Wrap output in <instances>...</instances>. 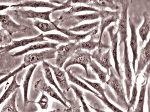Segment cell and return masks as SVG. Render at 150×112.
Masks as SVG:
<instances>
[{"label": "cell", "mask_w": 150, "mask_h": 112, "mask_svg": "<svg viewBox=\"0 0 150 112\" xmlns=\"http://www.w3.org/2000/svg\"><path fill=\"white\" fill-rule=\"evenodd\" d=\"M18 93L17 90L12 94L0 112H18L16 105V101Z\"/></svg>", "instance_id": "cell-30"}, {"label": "cell", "mask_w": 150, "mask_h": 112, "mask_svg": "<svg viewBox=\"0 0 150 112\" xmlns=\"http://www.w3.org/2000/svg\"><path fill=\"white\" fill-rule=\"evenodd\" d=\"M47 112H56V110H54L52 111H49Z\"/></svg>", "instance_id": "cell-51"}, {"label": "cell", "mask_w": 150, "mask_h": 112, "mask_svg": "<svg viewBox=\"0 0 150 112\" xmlns=\"http://www.w3.org/2000/svg\"><path fill=\"white\" fill-rule=\"evenodd\" d=\"M67 102L69 104L70 106L68 108H65L64 110L65 112H81V106H80L79 100L78 99L73 98L68 99Z\"/></svg>", "instance_id": "cell-37"}, {"label": "cell", "mask_w": 150, "mask_h": 112, "mask_svg": "<svg viewBox=\"0 0 150 112\" xmlns=\"http://www.w3.org/2000/svg\"><path fill=\"white\" fill-rule=\"evenodd\" d=\"M89 106L91 108L93 109V110H94L96 112H109L105 111L103 110H101V109H99L93 107V106H91V105H89Z\"/></svg>", "instance_id": "cell-47"}, {"label": "cell", "mask_w": 150, "mask_h": 112, "mask_svg": "<svg viewBox=\"0 0 150 112\" xmlns=\"http://www.w3.org/2000/svg\"><path fill=\"white\" fill-rule=\"evenodd\" d=\"M91 55V54L89 52L84 51L82 49H77L73 55L64 64L63 66L64 70L71 65H80L83 67L86 76H89L88 67L90 61L92 59Z\"/></svg>", "instance_id": "cell-2"}, {"label": "cell", "mask_w": 150, "mask_h": 112, "mask_svg": "<svg viewBox=\"0 0 150 112\" xmlns=\"http://www.w3.org/2000/svg\"><path fill=\"white\" fill-rule=\"evenodd\" d=\"M92 1H87V0H78V1H72V4H83L88 5Z\"/></svg>", "instance_id": "cell-45"}, {"label": "cell", "mask_w": 150, "mask_h": 112, "mask_svg": "<svg viewBox=\"0 0 150 112\" xmlns=\"http://www.w3.org/2000/svg\"><path fill=\"white\" fill-rule=\"evenodd\" d=\"M5 49V46L0 47V52H2Z\"/></svg>", "instance_id": "cell-49"}, {"label": "cell", "mask_w": 150, "mask_h": 112, "mask_svg": "<svg viewBox=\"0 0 150 112\" xmlns=\"http://www.w3.org/2000/svg\"><path fill=\"white\" fill-rule=\"evenodd\" d=\"M91 7L98 8L101 10H105L106 8H109L112 10H120V7L117 4H115L113 1L111 0H95L87 5Z\"/></svg>", "instance_id": "cell-23"}, {"label": "cell", "mask_w": 150, "mask_h": 112, "mask_svg": "<svg viewBox=\"0 0 150 112\" xmlns=\"http://www.w3.org/2000/svg\"><path fill=\"white\" fill-rule=\"evenodd\" d=\"M59 44L57 43L44 42L35 43V44L30 45L26 48L23 49L21 51L16 52L12 55V57H19L26 54L29 52L34 50H40V49H57V46Z\"/></svg>", "instance_id": "cell-17"}, {"label": "cell", "mask_w": 150, "mask_h": 112, "mask_svg": "<svg viewBox=\"0 0 150 112\" xmlns=\"http://www.w3.org/2000/svg\"><path fill=\"white\" fill-rule=\"evenodd\" d=\"M71 89H73L74 92L77 99L81 102L82 105L83 112H90L91 111L89 110V107L86 103L85 100L84 99L83 94L82 90H80L78 88H77L75 85L73 84L70 85Z\"/></svg>", "instance_id": "cell-35"}, {"label": "cell", "mask_w": 150, "mask_h": 112, "mask_svg": "<svg viewBox=\"0 0 150 112\" xmlns=\"http://www.w3.org/2000/svg\"><path fill=\"white\" fill-rule=\"evenodd\" d=\"M12 41L11 36L3 29H0V47L7 46Z\"/></svg>", "instance_id": "cell-39"}, {"label": "cell", "mask_w": 150, "mask_h": 112, "mask_svg": "<svg viewBox=\"0 0 150 112\" xmlns=\"http://www.w3.org/2000/svg\"><path fill=\"white\" fill-rule=\"evenodd\" d=\"M13 12L15 13L17 15L23 19H39L44 20L51 22L50 15L52 13H53L52 9L51 10L45 12H37L33 10H25L23 9H21L14 10Z\"/></svg>", "instance_id": "cell-11"}, {"label": "cell", "mask_w": 150, "mask_h": 112, "mask_svg": "<svg viewBox=\"0 0 150 112\" xmlns=\"http://www.w3.org/2000/svg\"><path fill=\"white\" fill-rule=\"evenodd\" d=\"M11 8L30 7L33 8H46L52 9L56 8L58 6L50 2L42 1H22L21 3L11 5Z\"/></svg>", "instance_id": "cell-19"}, {"label": "cell", "mask_w": 150, "mask_h": 112, "mask_svg": "<svg viewBox=\"0 0 150 112\" xmlns=\"http://www.w3.org/2000/svg\"><path fill=\"white\" fill-rule=\"evenodd\" d=\"M49 98L45 93H42L41 98L39 101L37 102V104L39 105L42 110H47L49 106Z\"/></svg>", "instance_id": "cell-42"}, {"label": "cell", "mask_w": 150, "mask_h": 112, "mask_svg": "<svg viewBox=\"0 0 150 112\" xmlns=\"http://www.w3.org/2000/svg\"><path fill=\"white\" fill-rule=\"evenodd\" d=\"M42 64L44 73H45V76L47 80L51 85L54 87L56 89L57 91L59 93L61 98L65 102H67L68 99L67 98L65 94L63 92L62 90L56 84L55 81H54L51 69L48 66V62H45V61H43Z\"/></svg>", "instance_id": "cell-22"}, {"label": "cell", "mask_w": 150, "mask_h": 112, "mask_svg": "<svg viewBox=\"0 0 150 112\" xmlns=\"http://www.w3.org/2000/svg\"><path fill=\"white\" fill-rule=\"evenodd\" d=\"M92 112L91 111V112Z\"/></svg>", "instance_id": "cell-52"}, {"label": "cell", "mask_w": 150, "mask_h": 112, "mask_svg": "<svg viewBox=\"0 0 150 112\" xmlns=\"http://www.w3.org/2000/svg\"><path fill=\"white\" fill-rule=\"evenodd\" d=\"M99 14L101 21L100 22V26L99 27L100 34L99 35V42L101 43L102 38L104 30L112 22H116L120 18L121 10H120L116 11H109L105 10H99Z\"/></svg>", "instance_id": "cell-4"}, {"label": "cell", "mask_w": 150, "mask_h": 112, "mask_svg": "<svg viewBox=\"0 0 150 112\" xmlns=\"http://www.w3.org/2000/svg\"><path fill=\"white\" fill-rule=\"evenodd\" d=\"M47 41L44 37V34H41L37 37L29 38H26L18 41H13L11 44L5 46V49L3 52H9L17 48L25 46L31 43L38 42H45Z\"/></svg>", "instance_id": "cell-16"}, {"label": "cell", "mask_w": 150, "mask_h": 112, "mask_svg": "<svg viewBox=\"0 0 150 112\" xmlns=\"http://www.w3.org/2000/svg\"><path fill=\"white\" fill-rule=\"evenodd\" d=\"M77 45L76 43L70 42L61 45L56 49L55 64L57 67L61 69L67 60L70 58L77 50Z\"/></svg>", "instance_id": "cell-6"}, {"label": "cell", "mask_w": 150, "mask_h": 112, "mask_svg": "<svg viewBox=\"0 0 150 112\" xmlns=\"http://www.w3.org/2000/svg\"><path fill=\"white\" fill-rule=\"evenodd\" d=\"M89 65L92 68V71L98 76L100 81L103 83H105L107 82L108 73L102 70L93 60H91Z\"/></svg>", "instance_id": "cell-32"}, {"label": "cell", "mask_w": 150, "mask_h": 112, "mask_svg": "<svg viewBox=\"0 0 150 112\" xmlns=\"http://www.w3.org/2000/svg\"><path fill=\"white\" fill-rule=\"evenodd\" d=\"M77 76L80 78V79L82 80L84 82L86 83L89 85L91 87L93 88L94 89L96 90L98 93L104 99H107L105 93L106 90L103 88L102 86H101V84L98 83L93 82L89 80L85 79L82 76L80 75H77Z\"/></svg>", "instance_id": "cell-34"}, {"label": "cell", "mask_w": 150, "mask_h": 112, "mask_svg": "<svg viewBox=\"0 0 150 112\" xmlns=\"http://www.w3.org/2000/svg\"><path fill=\"white\" fill-rule=\"evenodd\" d=\"M102 49L98 48L94 50L91 54V57L106 70L107 73L109 76L110 69L113 68L111 62L110 50L109 49L106 52L104 53Z\"/></svg>", "instance_id": "cell-12"}, {"label": "cell", "mask_w": 150, "mask_h": 112, "mask_svg": "<svg viewBox=\"0 0 150 112\" xmlns=\"http://www.w3.org/2000/svg\"><path fill=\"white\" fill-rule=\"evenodd\" d=\"M100 18V14L99 13L94 12L93 13H91V14L73 15L70 18L75 20L77 23L79 24L85 21L98 19Z\"/></svg>", "instance_id": "cell-33"}, {"label": "cell", "mask_w": 150, "mask_h": 112, "mask_svg": "<svg viewBox=\"0 0 150 112\" xmlns=\"http://www.w3.org/2000/svg\"><path fill=\"white\" fill-rule=\"evenodd\" d=\"M115 28V25L108 27L107 29L108 34L110 38L112 45L110 48V51L112 52V58L114 61L115 71L117 74L118 77L122 80L123 77L122 76L120 71V63H119L117 58V49L118 46V30H117L116 33H114Z\"/></svg>", "instance_id": "cell-9"}, {"label": "cell", "mask_w": 150, "mask_h": 112, "mask_svg": "<svg viewBox=\"0 0 150 112\" xmlns=\"http://www.w3.org/2000/svg\"><path fill=\"white\" fill-rule=\"evenodd\" d=\"M45 38L57 41L59 44L68 43L70 42V40L68 37L65 36L60 34H48L44 35Z\"/></svg>", "instance_id": "cell-38"}, {"label": "cell", "mask_w": 150, "mask_h": 112, "mask_svg": "<svg viewBox=\"0 0 150 112\" xmlns=\"http://www.w3.org/2000/svg\"><path fill=\"white\" fill-rule=\"evenodd\" d=\"M56 112H60V110L59 109H57L56 110Z\"/></svg>", "instance_id": "cell-50"}, {"label": "cell", "mask_w": 150, "mask_h": 112, "mask_svg": "<svg viewBox=\"0 0 150 112\" xmlns=\"http://www.w3.org/2000/svg\"><path fill=\"white\" fill-rule=\"evenodd\" d=\"M0 22L2 29L11 36L15 33H26L30 30L25 25L16 23L7 14H0Z\"/></svg>", "instance_id": "cell-8"}, {"label": "cell", "mask_w": 150, "mask_h": 112, "mask_svg": "<svg viewBox=\"0 0 150 112\" xmlns=\"http://www.w3.org/2000/svg\"><path fill=\"white\" fill-rule=\"evenodd\" d=\"M56 49H50L26 55L23 58L24 63L28 66L47 60L56 58Z\"/></svg>", "instance_id": "cell-5"}, {"label": "cell", "mask_w": 150, "mask_h": 112, "mask_svg": "<svg viewBox=\"0 0 150 112\" xmlns=\"http://www.w3.org/2000/svg\"><path fill=\"white\" fill-rule=\"evenodd\" d=\"M16 77L17 75H16L13 77L11 83L0 98V105L4 102L12 94L14 93L21 87V86L17 83Z\"/></svg>", "instance_id": "cell-28"}, {"label": "cell", "mask_w": 150, "mask_h": 112, "mask_svg": "<svg viewBox=\"0 0 150 112\" xmlns=\"http://www.w3.org/2000/svg\"><path fill=\"white\" fill-rule=\"evenodd\" d=\"M72 1H68L67 2H64L63 4L59 6H58V7L56 8L53 9V12L57 11V10H63L64 9L71 8L72 5Z\"/></svg>", "instance_id": "cell-43"}, {"label": "cell", "mask_w": 150, "mask_h": 112, "mask_svg": "<svg viewBox=\"0 0 150 112\" xmlns=\"http://www.w3.org/2000/svg\"><path fill=\"white\" fill-rule=\"evenodd\" d=\"M37 65V64L32 65V66L29 68L26 73L23 84L24 93V104L25 106H27L28 104L30 102L28 99V96L29 82H30V78H31L33 71L35 70Z\"/></svg>", "instance_id": "cell-26"}, {"label": "cell", "mask_w": 150, "mask_h": 112, "mask_svg": "<svg viewBox=\"0 0 150 112\" xmlns=\"http://www.w3.org/2000/svg\"><path fill=\"white\" fill-rule=\"evenodd\" d=\"M65 71L67 74L68 80L70 82L73 83L77 85V86H80V87L82 88L84 90H88V91L91 92V93H93L94 95L95 96L100 95L97 92L90 88L87 86L86 84L80 80L76 76H75L74 75L72 74V73L71 72L70 69H67L66 70H65Z\"/></svg>", "instance_id": "cell-27"}, {"label": "cell", "mask_w": 150, "mask_h": 112, "mask_svg": "<svg viewBox=\"0 0 150 112\" xmlns=\"http://www.w3.org/2000/svg\"><path fill=\"white\" fill-rule=\"evenodd\" d=\"M124 63L125 79V85L126 97L129 101L131 97V89L132 86V74L130 62L128 53V43L126 41L124 42Z\"/></svg>", "instance_id": "cell-7"}, {"label": "cell", "mask_w": 150, "mask_h": 112, "mask_svg": "<svg viewBox=\"0 0 150 112\" xmlns=\"http://www.w3.org/2000/svg\"><path fill=\"white\" fill-rule=\"evenodd\" d=\"M144 21L139 30V34L142 40L143 44L146 41L150 30V15L146 11L143 13Z\"/></svg>", "instance_id": "cell-25"}, {"label": "cell", "mask_w": 150, "mask_h": 112, "mask_svg": "<svg viewBox=\"0 0 150 112\" xmlns=\"http://www.w3.org/2000/svg\"><path fill=\"white\" fill-rule=\"evenodd\" d=\"M60 21L59 18L57 19L54 21L51 22H43L38 20H35L33 22V26L38 28L39 29L43 32L57 30L59 27L58 25Z\"/></svg>", "instance_id": "cell-24"}, {"label": "cell", "mask_w": 150, "mask_h": 112, "mask_svg": "<svg viewBox=\"0 0 150 112\" xmlns=\"http://www.w3.org/2000/svg\"><path fill=\"white\" fill-rule=\"evenodd\" d=\"M98 29L99 27L93 29V30L90 31L88 32L83 34H76V33H74L73 32L70 31L69 30L64 29H61L59 27L57 28V30L67 36L68 38L70 39V41H74V42L77 43L78 42H80L81 40L85 39L86 37L88 36L91 35L93 33H98Z\"/></svg>", "instance_id": "cell-21"}, {"label": "cell", "mask_w": 150, "mask_h": 112, "mask_svg": "<svg viewBox=\"0 0 150 112\" xmlns=\"http://www.w3.org/2000/svg\"><path fill=\"white\" fill-rule=\"evenodd\" d=\"M150 64H149L146 66L145 71L143 73V76L144 80H143V82L142 83H145L146 82H148L150 76Z\"/></svg>", "instance_id": "cell-44"}, {"label": "cell", "mask_w": 150, "mask_h": 112, "mask_svg": "<svg viewBox=\"0 0 150 112\" xmlns=\"http://www.w3.org/2000/svg\"><path fill=\"white\" fill-rule=\"evenodd\" d=\"M130 29L131 30V38L130 41V46L131 50L132 53V68L134 74L136 72V61L138 60V37L136 33V29L135 25L132 22L130 18L128 20Z\"/></svg>", "instance_id": "cell-13"}, {"label": "cell", "mask_w": 150, "mask_h": 112, "mask_svg": "<svg viewBox=\"0 0 150 112\" xmlns=\"http://www.w3.org/2000/svg\"><path fill=\"white\" fill-rule=\"evenodd\" d=\"M48 65L53 71L60 88L65 94V93L69 92L71 89L70 85L68 84L65 72L61 70L59 68L55 67L51 64L48 63Z\"/></svg>", "instance_id": "cell-15"}, {"label": "cell", "mask_w": 150, "mask_h": 112, "mask_svg": "<svg viewBox=\"0 0 150 112\" xmlns=\"http://www.w3.org/2000/svg\"><path fill=\"white\" fill-rule=\"evenodd\" d=\"M96 96L99 99L101 100L104 104L105 105L110 109L113 112H124L110 102L108 98L105 99L102 98L100 95H96Z\"/></svg>", "instance_id": "cell-41"}, {"label": "cell", "mask_w": 150, "mask_h": 112, "mask_svg": "<svg viewBox=\"0 0 150 112\" xmlns=\"http://www.w3.org/2000/svg\"><path fill=\"white\" fill-rule=\"evenodd\" d=\"M122 6V10L120 13V18L119 19L118 29L119 34H120V41L118 46H120L127 41L128 37V9L129 3L127 1H120Z\"/></svg>", "instance_id": "cell-3"}, {"label": "cell", "mask_w": 150, "mask_h": 112, "mask_svg": "<svg viewBox=\"0 0 150 112\" xmlns=\"http://www.w3.org/2000/svg\"><path fill=\"white\" fill-rule=\"evenodd\" d=\"M100 21H96L92 23L83 24L80 26L74 27L69 29V30L75 32H88L98 27L100 25Z\"/></svg>", "instance_id": "cell-31"}, {"label": "cell", "mask_w": 150, "mask_h": 112, "mask_svg": "<svg viewBox=\"0 0 150 112\" xmlns=\"http://www.w3.org/2000/svg\"><path fill=\"white\" fill-rule=\"evenodd\" d=\"M148 82L141 84L142 86L139 94L138 102L136 108L133 112H144V105L145 102L146 90Z\"/></svg>", "instance_id": "cell-29"}, {"label": "cell", "mask_w": 150, "mask_h": 112, "mask_svg": "<svg viewBox=\"0 0 150 112\" xmlns=\"http://www.w3.org/2000/svg\"><path fill=\"white\" fill-rule=\"evenodd\" d=\"M33 87L34 90L37 92L46 93L52 98L59 101L65 108H68L69 107V106L67 104L66 102L64 101L61 96L57 94L55 90L47 83L44 78H41L36 81L33 85Z\"/></svg>", "instance_id": "cell-10"}, {"label": "cell", "mask_w": 150, "mask_h": 112, "mask_svg": "<svg viewBox=\"0 0 150 112\" xmlns=\"http://www.w3.org/2000/svg\"><path fill=\"white\" fill-rule=\"evenodd\" d=\"M11 73V71L9 70H4L0 71V77L5 76L8 74L9 73Z\"/></svg>", "instance_id": "cell-46"}, {"label": "cell", "mask_w": 150, "mask_h": 112, "mask_svg": "<svg viewBox=\"0 0 150 112\" xmlns=\"http://www.w3.org/2000/svg\"><path fill=\"white\" fill-rule=\"evenodd\" d=\"M63 1H50V3H52L53 4V3H57L58 4H63L64 2H63Z\"/></svg>", "instance_id": "cell-48"}, {"label": "cell", "mask_w": 150, "mask_h": 112, "mask_svg": "<svg viewBox=\"0 0 150 112\" xmlns=\"http://www.w3.org/2000/svg\"><path fill=\"white\" fill-rule=\"evenodd\" d=\"M27 67V66L25 64H22L21 66L17 68L14 71L9 73L8 74L5 76L4 77H3L1 79H0V86L2 85L3 83H4L6 81L8 80L9 78H10L11 77H14L16 75H17L18 73Z\"/></svg>", "instance_id": "cell-40"}, {"label": "cell", "mask_w": 150, "mask_h": 112, "mask_svg": "<svg viewBox=\"0 0 150 112\" xmlns=\"http://www.w3.org/2000/svg\"><path fill=\"white\" fill-rule=\"evenodd\" d=\"M97 33H95L91 35V38L89 41L86 42H81L77 44V49H82V50H86L87 51H91L94 50L96 48H98L102 49L106 48L110 49V46L106 43H100L99 41L96 42L94 41L95 35L97 34Z\"/></svg>", "instance_id": "cell-18"}, {"label": "cell", "mask_w": 150, "mask_h": 112, "mask_svg": "<svg viewBox=\"0 0 150 112\" xmlns=\"http://www.w3.org/2000/svg\"><path fill=\"white\" fill-rule=\"evenodd\" d=\"M99 10H100L99 9H96L95 8L89 6H86L81 5L78 6H72L70 9L68 11H63L62 14L58 18L60 21H64L70 19L71 17L74 15L76 13L86 11L99 13Z\"/></svg>", "instance_id": "cell-20"}, {"label": "cell", "mask_w": 150, "mask_h": 112, "mask_svg": "<svg viewBox=\"0 0 150 112\" xmlns=\"http://www.w3.org/2000/svg\"><path fill=\"white\" fill-rule=\"evenodd\" d=\"M150 61V40L140 50L139 60L138 61L137 67L135 76L139 75L147 65L149 64Z\"/></svg>", "instance_id": "cell-14"}, {"label": "cell", "mask_w": 150, "mask_h": 112, "mask_svg": "<svg viewBox=\"0 0 150 112\" xmlns=\"http://www.w3.org/2000/svg\"><path fill=\"white\" fill-rule=\"evenodd\" d=\"M136 77L135 82L134 83L133 88H132V94H131L129 102H128L129 107H128V110L127 111V112H130L131 109H134L135 105H136V104L138 92L137 83L139 75L137 76Z\"/></svg>", "instance_id": "cell-36"}, {"label": "cell", "mask_w": 150, "mask_h": 112, "mask_svg": "<svg viewBox=\"0 0 150 112\" xmlns=\"http://www.w3.org/2000/svg\"><path fill=\"white\" fill-rule=\"evenodd\" d=\"M109 79L106 84L112 89L117 99L116 104L122 108L128 111L129 105L126 99L122 80L117 77L114 72L113 68L110 69Z\"/></svg>", "instance_id": "cell-1"}]
</instances>
